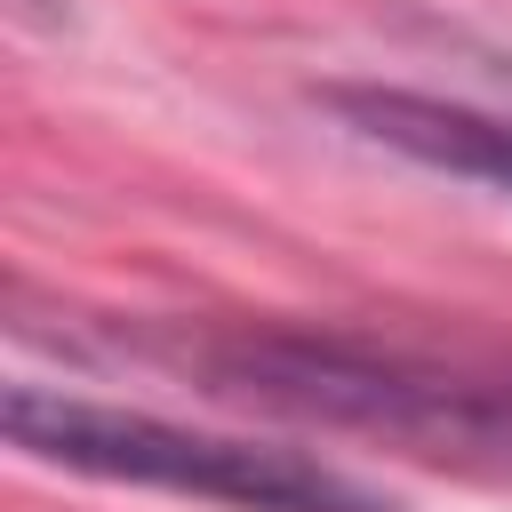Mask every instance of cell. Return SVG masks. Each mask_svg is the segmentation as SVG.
Listing matches in <instances>:
<instances>
[{
  "label": "cell",
  "mask_w": 512,
  "mask_h": 512,
  "mask_svg": "<svg viewBox=\"0 0 512 512\" xmlns=\"http://www.w3.org/2000/svg\"><path fill=\"white\" fill-rule=\"evenodd\" d=\"M320 104L360 128L368 144L424 160L440 176H472V184H504L512 192V120L448 104V96H416V88H320Z\"/></svg>",
  "instance_id": "3957f363"
},
{
  "label": "cell",
  "mask_w": 512,
  "mask_h": 512,
  "mask_svg": "<svg viewBox=\"0 0 512 512\" xmlns=\"http://www.w3.org/2000/svg\"><path fill=\"white\" fill-rule=\"evenodd\" d=\"M152 352L184 376H200L224 400H264L312 424L408 440L424 456H464L488 472H512V384L464 376L392 344L320 336V328H176L152 336Z\"/></svg>",
  "instance_id": "6da1fadb"
},
{
  "label": "cell",
  "mask_w": 512,
  "mask_h": 512,
  "mask_svg": "<svg viewBox=\"0 0 512 512\" xmlns=\"http://www.w3.org/2000/svg\"><path fill=\"white\" fill-rule=\"evenodd\" d=\"M8 440L40 464L88 472V480H128V488H168V496H208L232 512H400L384 488L304 456V448H264L232 432H192L144 408H104L72 400L48 384H8Z\"/></svg>",
  "instance_id": "7a4b0ae2"
}]
</instances>
